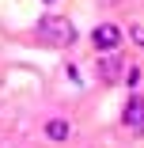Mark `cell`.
<instances>
[{"mask_svg": "<svg viewBox=\"0 0 144 148\" xmlns=\"http://www.w3.org/2000/svg\"><path fill=\"white\" fill-rule=\"evenodd\" d=\"M91 42L99 53H114L121 46V27H114V23H99L95 31H91Z\"/></svg>", "mask_w": 144, "mask_h": 148, "instance_id": "cell-4", "label": "cell"}, {"mask_svg": "<svg viewBox=\"0 0 144 148\" xmlns=\"http://www.w3.org/2000/svg\"><path fill=\"white\" fill-rule=\"evenodd\" d=\"M46 137L49 140H68L72 137V125L65 122V118H49V122H46Z\"/></svg>", "mask_w": 144, "mask_h": 148, "instance_id": "cell-5", "label": "cell"}, {"mask_svg": "<svg viewBox=\"0 0 144 148\" xmlns=\"http://www.w3.org/2000/svg\"><path fill=\"white\" fill-rule=\"evenodd\" d=\"M129 34H133V42H136V46L144 49V23H140V27H133V31H129Z\"/></svg>", "mask_w": 144, "mask_h": 148, "instance_id": "cell-6", "label": "cell"}, {"mask_svg": "<svg viewBox=\"0 0 144 148\" xmlns=\"http://www.w3.org/2000/svg\"><path fill=\"white\" fill-rule=\"evenodd\" d=\"M121 125L133 133V137H144V99L140 95H129L125 110H121Z\"/></svg>", "mask_w": 144, "mask_h": 148, "instance_id": "cell-2", "label": "cell"}, {"mask_svg": "<svg viewBox=\"0 0 144 148\" xmlns=\"http://www.w3.org/2000/svg\"><path fill=\"white\" fill-rule=\"evenodd\" d=\"M95 72H99L102 84H118V80L125 76V57H118V53H102L99 61H95Z\"/></svg>", "mask_w": 144, "mask_h": 148, "instance_id": "cell-3", "label": "cell"}, {"mask_svg": "<svg viewBox=\"0 0 144 148\" xmlns=\"http://www.w3.org/2000/svg\"><path fill=\"white\" fill-rule=\"evenodd\" d=\"M38 38L46 46H72L76 42V27L65 15H42L38 19Z\"/></svg>", "mask_w": 144, "mask_h": 148, "instance_id": "cell-1", "label": "cell"}]
</instances>
